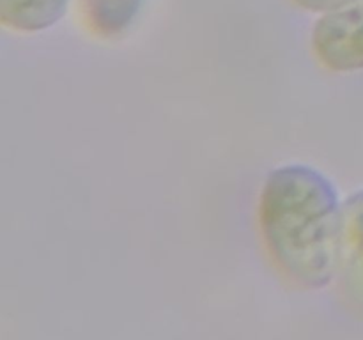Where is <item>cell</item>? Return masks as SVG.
<instances>
[{
	"instance_id": "7a4b0ae2",
	"label": "cell",
	"mask_w": 363,
	"mask_h": 340,
	"mask_svg": "<svg viewBox=\"0 0 363 340\" xmlns=\"http://www.w3.org/2000/svg\"><path fill=\"white\" fill-rule=\"evenodd\" d=\"M311 45L326 69L335 73L363 69V0L323 14L314 25Z\"/></svg>"
},
{
	"instance_id": "5b68a950",
	"label": "cell",
	"mask_w": 363,
	"mask_h": 340,
	"mask_svg": "<svg viewBox=\"0 0 363 340\" xmlns=\"http://www.w3.org/2000/svg\"><path fill=\"white\" fill-rule=\"evenodd\" d=\"M71 0H0V21L20 34H35L59 23Z\"/></svg>"
},
{
	"instance_id": "3957f363",
	"label": "cell",
	"mask_w": 363,
	"mask_h": 340,
	"mask_svg": "<svg viewBox=\"0 0 363 340\" xmlns=\"http://www.w3.org/2000/svg\"><path fill=\"white\" fill-rule=\"evenodd\" d=\"M335 280L346 307L363 315V188L342 202Z\"/></svg>"
},
{
	"instance_id": "6da1fadb",
	"label": "cell",
	"mask_w": 363,
	"mask_h": 340,
	"mask_svg": "<svg viewBox=\"0 0 363 340\" xmlns=\"http://www.w3.org/2000/svg\"><path fill=\"white\" fill-rule=\"evenodd\" d=\"M257 216L266 251L291 283L318 290L335 280L342 202L321 170L305 163L272 170Z\"/></svg>"
},
{
	"instance_id": "277c9868",
	"label": "cell",
	"mask_w": 363,
	"mask_h": 340,
	"mask_svg": "<svg viewBox=\"0 0 363 340\" xmlns=\"http://www.w3.org/2000/svg\"><path fill=\"white\" fill-rule=\"evenodd\" d=\"M145 0H80L89 32L101 39H117L137 21Z\"/></svg>"
},
{
	"instance_id": "8992f818",
	"label": "cell",
	"mask_w": 363,
	"mask_h": 340,
	"mask_svg": "<svg viewBox=\"0 0 363 340\" xmlns=\"http://www.w3.org/2000/svg\"><path fill=\"white\" fill-rule=\"evenodd\" d=\"M300 9L311 11V13H332V11L342 9V7L357 4L360 0H291Z\"/></svg>"
}]
</instances>
